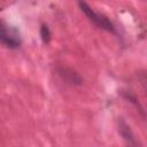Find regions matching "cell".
<instances>
[{
	"label": "cell",
	"instance_id": "cell-3",
	"mask_svg": "<svg viewBox=\"0 0 147 147\" xmlns=\"http://www.w3.org/2000/svg\"><path fill=\"white\" fill-rule=\"evenodd\" d=\"M118 132H119L121 137L123 138V140L125 141V144H126L127 147H138L137 139H136V137H134L131 127L122 118L118 121Z\"/></svg>",
	"mask_w": 147,
	"mask_h": 147
},
{
	"label": "cell",
	"instance_id": "cell-4",
	"mask_svg": "<svg viewBox=\"0 0 147 147\" xmlns=\"http://www.w3.org/2000/svg\"><path fill=\"white\" fill-rule=\"evenodd\" d=\"M40 36H41V39L44 42H48L49 41V38H51V32H49V29L47 25L42 24L41 28H40Z\"/></svg>",
	"mask_w": 147,
	"mask_h": 147
},
{
	"label": "cell",
	"instance_id": "cell-1",
	"mask_svg": "<svg viewBox=\"0 0 147 147\" xmlns=\"http://www.w3.org/2000/svg\"><path fill=\"white\" fill-rule=\"evenodd\" d=\"M78 5H79L82 11H83V13L88 17V20L92 21L95 25H98L99 28L105 29V30H107V31H109V32H115V28H114L113 23H111L105 15H102V14H100V13H95V11H94L87 3H85V2H79Z\"/></svg>",
	"mask_w": 147,
	"mask_h": 147
},
{
	"label": "cell",
	"instance_id": "cell-2",
	"mask_svg": "<svg viewBox=\"0 0 147 147\" xmlns=\"http://www.w3.org/2000/svg\"><path fill=\"white\" fill-rule=\"evenodd\" d=\"M0 42L10 48H16L21 44V37L17 30L3 21H0Z\"/></svg>",
	"mask_w": 147,
	"mask_h": 147
}]
</instances>
